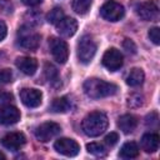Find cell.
Masks as SVG:
<instances>
[{"label":"cell","mask_w":160,"mask_h":160,"mask_svg":"<svg viewBox=\"0 0 160 160\" xmlns=\"http://www.w3.org/2000/svg\"><path fill=\"white\" fill-rule=\"evenodd\" d=\"M82 88H84L85 94L91 99L108 98L118 92V86L115 84L104 81L98 78H91V79L85 80Z\"/></svg>","instance_id":"6da1fadb"},{"label":"cell","mask_w":160,"mask_h":160,"mask_svg":"<svg viewBox=\"0 0 160 160\" xmlns=\"http://www.w3.org/2000/svg\"><path fill=\"white\" fill-rule=\"evenodd\" d=\"M108 124H109V120L104 112L92 111L84 118L81 122V128L85 135L90 138H95L101 135L108 129Z\"/></svg>","instance_id":"7a4b0ae2"},{"label":"cell","mask_w":160,"mask_h":160,"mask_svg":"<svg viewBox=\"0 0 160 160\" xmlns=\"http://www.w3.org/2000/svg\"><path fill=\"white\" fill-rule=\"evenodd\" d=\"M16 39L19 46L25 50H36L40 44V35L29 25L19 28Z\"/></svg>","instance_id":"3957f363"},{"label":"cell","mask_w":160,"mask_h":160,"mask_svg":"<svg viewBox=\"0 0 160 160\" xmlns=\"http://www.w3.org/2000/svg\"><path fill=\"white\" fill-rule=\"evenodd\" d=\"M96 52V44L91 36L84 35L78 42V59L82 64H89Z\"/></svg>","instance_id":"277c9868"},{"label":"cell","mask_w":160,"mask_h":160,"mask_svg":"<svg viewBox=\"0 0 160 160\" xmlns=\"http://www.w3.org/2000/svg\"><path fill=\"white\" fill-rule=\"evenodd\" d=\"M60 131H61V128L59 124L48 121V122L40 124L35 129V138L41 142H48L51 139H54L56 135H59Z\"/></svg>","instance_id":"5b68a950"},{"label":"cell","mask_w":160,"mask_h":160,"mask_svg":"<svg viewBox=\"0 0 160 160\" xmlns=\"http://www.w3.org/2000/svg\"><path fill=\"white\" fill-rule=\"evenodd\" d=\"M125 14L124 6L114 0L105 2L100 9V15L108 21H119Z\"/></svg>","instance_id":"8992f818"},{"label":"cell","mask_w":160,"mask_h":160,"mask_svg":"<svg viewBox=\"0 0 160 160\" xmlns=\"http://www.w3.org/2000/svg\"><path fill=\"white\" fill-rule=\"evenodd\" d=\"M49 48H50V52L52 55V58L60 62V64H65L68 61L69 58V48L68 44L59 39V38H51L49 41Z\"/></svg>","instance_id":"52a82bcc"},{"label":"cell","mask_w":160,"mask_h":160,"mask_svg":"<svg viewBox=\"0 0 160 160\" xmlns=\"http://www.w3.org/2000/svg\"><path fill=\"white\" fill-rule=\"evenodd\" d=\"M122 54L115 49V48H110L105 51V54L102 55V65L109 70V71H116L122 66Z\"/></svg>","instance_id":"ba28073f"},{"label":"cell","mask_w":160,"mask_h":160,"mask_svg":"<svg viewBox=\"0 0 160 160\" xmlns=\"http://www.w3.org/2000/svg\"><path fill=\"white\" fill-rule=\"evenodd\" d=\"M54 149L59 154L65 155V156H75L80 151L79 144L74 139H69V138L58 139L55 141V144H54Z\"/></svg>","instance_id":"9c48e42d"},{"label":"cell","mask_w":160,"mask_h":160,"mask_svg":"<svg viewBox=\"0 0 160 160\" xmlns=\"http://www.w3.org/2000/svg\"><path fill=\"white\" fill-rule=\"evenodd\" d=\"M20 100L28 108H38L41 104L42 94L38 89L24 88L20 90Z\"/></svg>","instance_id":"30bf717a"},{"label":"cell","mask_w":160,"mask_h":160,"mask_svg":"<svg viewBox=\"0 0 160 160\" xmlns=\"http://www.w3.org/2000/svg\"><path fill=\"white\" fill-rule=\"evenodd\" d=\"M136 14L140 19H142L145 21H154L159 16V9L155 2L145 1L136 6Z\"/></svg>","instance_id":"8fae6325"},{"label":"cell","mask_w":160,"mask_h":160,"mask_svg":"<svg viewBox=\"0 0 160 160\" xmlns=\"http://www.w3.org/2000/svg\"><path fill=\"white\" fill-rule=\"evenodd\" d=\"M25 142H26V139L22 132H9L1 139L2 146L11 151L19 150L20 148L24 146Z\"/></svg>","instance_id":"7c38bea8"},{"label":"cell","mask_w":160,"mask_h":160,"mask_svg":"<svg viewBox=\"0 0 160 160\" xmlns=\"http://www.w3.org/2000/svg\"><path fill=\"white\" fill-rule=\"evenodd\" d=\"M20 120V111L12 105H4L0 108V124L12 125Z\"/></svg>","instance_id":"4fadbf2b"},{"label":"cell","mask_w":160,"mask_h":160,"mask_svg":"<svg viewBox=\"0 0 160 160\" xmlns=\"http://www.w3.org/2000/svg\"><path fill=\"white\" fill-rule=\"evenodd\" d=\"M56 30L60 35L62 36H72L76 30H78V21L74 18H66L64 16L58 24H56Z\"/></svg>","instance_id":"5bb4252c"},{"label":"cell","mask_w":160,"mask_h":160,"mask_svg":"<svg viewBox=\"0 0 160 160\" xmlns=\"http://www.w3.org/2000/svg\"><path fill=\"white\" fill-rule=\"evenodd\" d=\"M16 68L25 75H34L38 70V61L34 59V58H30V56H21V58H18L16 61Z\"/></svg>","instance_id":"9a60e30c"},{"label":"cell","mask_w":160,"mask_h":160,"mask_svg":"<svg viewBox=\"0 0 160 160\" xmlns=\"http://www.w3.org/2000/svg\"><path fill=\"white\" fill-rule=\"evenodd\" d=\"M118 126L119 129L125 132V134H130L132 132L136 126H138V118L134 116V115H130V114H125V115H121L118 120Z\"/></svg>","instance_id":"2e32d148"},{"label":"cell","mask_w":160,"mask_h":160,"mask_svg":"<svg viewBox=\"0 0 160 160\" xmlns=\"http://www.w3.org/2000/svg\"><path fill=\"white\" fill-rule=\"evenodd\" d=\"M141 148L145 152H155L159 149V135L155 132L144 134L141 138Z\"/></svg>","instance_id":"e0dca14e"},{"label":"cell","mask_w":160,"mask_h":160,"mask_svg":"<svg viewBox=\"0 0 160 160\" xmlns=\"http://www.w3.org/2000/svg\"><path fill=\"white\" fill-rule=\"evenodd\" d=\"M144 79H145L144 71L139 68H134L130 70V72L128 74L125 80H126V84L129 86H139L144 82Z\"/></svg>","instance_id":"ac0fdd59"},{"label":"cell","mask_w":160,"mask_h":160,"mask_svg":"<svg viewBox=\"0 0 160 160\" xmlns=\"http://www.w3.org/2000/svg\"><path fill=\"white\" fill-rule=\"evenodd\" d=\"M71 109V102L68 100V98L61 96V98H56L52 100L51 105H50V110L54 112H68Z\"/></svg>","instance_id":"d6986e66"},{"label":"cell","mask_w":160,"mask_h":160,"mask_svg":"<svg viewBox=\"0 0 160 160\" xmlns=\"http://www.w3.org/2000/svg\"><path fill=\"white\" fill-rule=\"evenodd\" d=\"M139 155V146L134 141L125 142L119 152V156L122 159H134Z\"/></svg>","instance_id":"ffe728a7"},{"label":"cell","mask_w":160,"mask_h":160,"mask_svg":"<svg viewBox=\"0 0 160 160\" xmlns=\"http://www.w3.org/2000/svg\"><path fill=\"white\" fill-rule=\"evenodd\" d=\"M92 0H72V10L79 15H85L91 8Z\"/></svg>","instance_id":"44dd1931"},{"label":"cell","mask_w":160,"mask_h":160,"mask_svg":"<svg viewBox=\"0 0 160 160\" xmlns=\"http://www.w3.org/2000/svg\"><path fill=\"white\" fill-rule=\"evenodd\" d=\"M86 149L90 154H92L95 156H105L108 152L106 148L100 142H90L86 145Z\"/></svg>","instance_id":"7402d4cb"},{"label":"cell","mask_w":160,"mask_h":160,"mask_svg":"<svg viewBox=\"0 0 160 160\" xmlns=\"http://www.w3.org/2000/svg\"><path fill=\"white\" fill-rule=\"evenodd\" d=\"M65 15H64V11H62V9L61 8H54L52 10H50V12L48 14V21L50 22V24H54V25H56L62 18H64Z\"/></svg>","instance_id":"603a6c76"},{"label":"cell","mask_w":160,"mask_h":160,"mask_svg":"<svg viewBox=\"0 0 160 160\" xmlns=\"http://www.w3.org/2000/svg\"><path fill=\"white\" fill-rule=\"evenodd\" d=\"M144 104V96L142 94L134 92L128 98V106L130 108H139Z\"/></svg>","instance_id":"cb8c5ba5"},{"label":"cell","mask_w":160,"mask_h":160,"mask_svg":"<svg viewBox=\"0 0 160 160\" xmlns=\"http://www.w3.org/2000/svg\"><path fill=\"white\" fill-rule=\"evenodd\" d=\"M45 76L48 78L49 81H55L58 79V70L54 65L46 64L45 65Z\"/></svg>","instance_id":"d4e9b609"},{"label":"cell","mask_w":160,"mask_h":160,"mask_svg":"<svg viewBox=\"0 0 160 160\" xmlns=\"http://www.w3.org/2000/svg\"><path fill=\"white\" fill-rule=\"evenodd\" d=\"M148 35H149V39H150L155 45H159V44H160V30H159V28H156V26L151 28V29L149 30Z\"/></svg>","instance_id":"484cf974"},{"label":"cell","mask_w":160,"mask_h":160,"mask_svg":"<svg viewBox=\"0 0 160 160\" xmlns=\"http://www.w3.org/2000/svg\"><path fill=\"white\" fill-rule=\"evenodd\" d=\"M12 81V72L10 69H1L0 70V82L9 84Z\"/></svg>","instance_id":"4316f807"},{"label":"cell","mask_w":160,"mask_h":160,"mask_svg":"<svg viewBox=\"0 0 160 160\" xmlns=\"http://www.w3.org/2000/svg\"><path fill=\"white\" fill-rule=\"evenodd\" d=\"M0 11L6 15L11 14L14 11V6H12L11 1L10 0H0Z\"/></svg>","instance_id":"83f0119b"},{"label":"cell","mask_w":160,"mask_h":160,"mask_svg":"<svg viewBox=\"0 0 160 160\" xmlns=\"http://www.w3.org/2000/svg\"><path fill=\"white\" fill-rule=\"evenodd\" d=\"M122 46H124V49L128 52H131V54H135L136 52V46H135L134 41L130 40V39H125V41L122 42Z\"/></svg>","instance_id":"f1b7e54d"},{"label":"cell","mask_w":160,"mask_h":160,"mask_svg":"<svg viewBox=\"0 0 160 160\" xmlns=\"http://www.w3.org/2000/svg\"><path fill=\"white\" fill-rule=\"evenodd\" d=\"M119 140V135L116 132H110L105 136V142L109 145V146H114Z\"/></svg>","instance_id":"f546056e"},{"label":"cell","mask_w":160,"mask_h":160,"mask_svg":"<svg viewBox=\"0 0 160 160\" xmlns=\"http://www.w3.org/2000/svg\"><path fill=\"white\" fill-rule=\"evenodd\" d=\"M146 125L148 126H150V128H152V126H156L158 125V114L156 112H151V114H149L148 116H146Z\"/></svg>","instance_id":"4dcf8cb0"},{"label":"cell","mask_w":160,"mask_h":160,"mask_svg":"<svg viewBox=\"0 0 160 160\" xmlns=\"http://www.w3.org/2000/svg\"><path fill=\"white\" fill-rule=\"evenodd\" d=\"M6 34H8V28H6V25H5V22L0 21V41H2V40L5 39Z\"/></svg>","instance_id":"1f68e13d"},{"label":"cell","mask_w":160,"mask_h":160,"mask_svg":"<svg viewBox=\"0 0 160 160\" xmlns=\"http://www.w3.org/2000/svg\"><path fill=\"white\" fill-rule=\"evenodd\" d=\"M11 99H12V96H11L10 94H8V92L2 91V89H0V101H1V102L8 101V100H11Z\"/></svg>","instance_id":"d6a6232c"},{"label":"cell","mask_w":160,"mask_h":160,"mask_svg":"<svg viewBox=\"0 0 160 160\" xmlns=\"http://www.w3.org/2000/svg\"><path fill=\"white\" fill-rule=\"evenodd\" d=\"M41 1L42 0H21V2L28 5V6H36V5L41 4Z\"/></svg>","instance_id":"836d02e7"},{"label":"cell","mask_w":160,"mask_h":160,"mask_svg":"<svg viewBox=\"0 0 160 160\" xmlns=\"http://www.w3.org/2000/svg\"><path fill=\"white\" fill-rule=\"evenodd\" d=\"M0 159H5V155H4V154H1V152H0Z\"/></svg>","instance_id":"e575fe53"}]
</instances>
